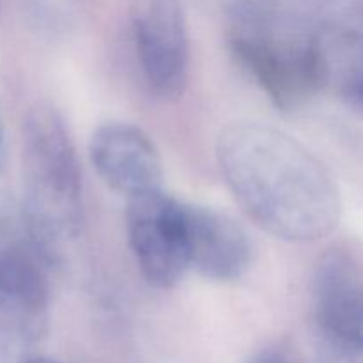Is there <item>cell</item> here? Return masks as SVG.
<instances>
[{
  "label": "cell",
  "mask_w": 363,
  "mask_h": 363,
  "mask_svg": "<svg viewBox=\"0 0 363 363\" xmlns=\"http://www.w3.org/2000/svg\"><path fill=\"white\" fill-rule=\"evenodd\" d=\"M216 163L241 211L272 236L311 243L339 225L342 202L332 172L286 131L229 124L216 140Z\"/></svg>",
  "instance_id": "cell-1"
},
{
  "label": "cell",
  "mask_w": 363,
  "mask_h": 363,
  "mask_svg": "<svg viewBox=\"0 0 363 363\" xmlns=\"http://www.w3.org/2000/svg\"><path fill=\"white\" fill-rule=\"evenodd\" d=\"M23 220L32 245L48 257L82 225V172L62 116L38 105L23 123Z\"/></svg>",
  "instance_id": "cell-2"
},
{
  "label": "cell",
  "mask_w": 363,
  "mask_h": 363,
  "mask_svg": "<svg viewBox=\"0 0 363 363\" xmlns=\"http://www.w3.org/2000/svg\"><path fill=\"white\" fill-rule=\"evenodd\" d=\"M236 62L284 112L303 106L325 89L318 35L296 38L259 14H241L229 34Z\"/></svg>",
  "instance_id": "cell-3"
},
{
  "label": "cell",
  "mask_w": 363,
  "mask_h": 363,
  "mask_svg": "<svg viewBox=\"0 0 363 363\" xmlns=\"http://www.w3.org/2000/svg\"><path fill=\"white\" fill-rule=\"evenodd\" d=\"M312 328L328 363H363V252L335 245L312 282Z\"/></svg>",
  "instance_id": "cell-4"
},
{
  "label": "cell",
  "mask_w": 363,
  "mask_h": 363,
  "mask_svg": "<svg viewBox=\"0 0 363 363\" xmlns=\"http://www.w3.org/2000/svg\"><path fill=\"white\" fill-rule=\"evenodd\" d=\"M126 233L142 277L158 289L181 282L188 264L184 204L163 190L128 199Z\"/></svg>",
  "instance_id": "cell-5"
},
{
  "label": "cell",
  "mask_w": 363,
  "mask_h": 363,
  "mask_svg": "<svg viewBox=\"0 0 363 363\" xmlns=\"http://www.w3.org/2000/svg\"><path fill=\"white\" fill-rule=\"evenodd\" d=\"M133 39L149 91L165 101L181 98L190 73V38L181 0H140Z\"/></svg>",
  "instance_id": "cell-6"
},
{
  "label": "cell",
  "mask_w": 363,
  "mask_h": 363,
  "mask_svg": "<svg viewBox=\"0 0 363 363\" xmlns=\"http://www.w3.org/2000/svg\"><path fill=\"white\" fill-rule=\"evenodd\" d=\"M46 257L34 245L0 252V339L30 346L50 326V284Z\"/></svg>",
  "instance_id": "cell-7"
},
{
  "label": "cell",
  "mask_w": 363,
  "mask_h": 363,
  "mask_svg": "<svg viewBox=\"0 0 363 363\" xmlns=\"http://www.w3.org/2000/svg\"><path fill=\"white\" fill-rule=\"evenodd\" d=\"M89 156L103 183L126 199L162 190V155L155 140L133 124H101L89 142Z\"/></svg>",
  "instance_id": "cell-8"
},
{
  "label": "cell",
  "mask_w": 363,
  "mask_h": 363,
  "mask_svg": "<svg viewBox=\"0 0 363 363\" xmlns=\"http://www.w3.org/2000/svg\"><path fill=\"white\" fill-rule=\"evenodd\" d=\"M188 264L213 282H236L252 264V241L240 222L208 206L184 204Z\"/></svg>",
  "instance_id": "cell-9"
},
{
  "label": "cell",
  "mask_w": 363,
  "mask_h": 363,
  "mask_svg": "<svg viewBox=\"0 0 363 363\" xmlns=\"http://www.w3.org/2000/svg\"><path fill=\"white\" fill-rule=\"evenodd\" d=\"M325 87L363 110V16L350 25L319 32Z\"/></svg>",
  "instance_id": "cell-10"
},
{
  "label": "cell",
  "mask_w": 363,
  "mask_h": 363,
  "mask_svg": "<svg viewBox=\"0 0 363 363\" xmlns=\"http://www.w3.org/2000/svg\"><path fill=\"white\" fill-rule=\"evenodd\" d=\"M248 363H298L293 358V354L287 353L286 350L280 347H266V350L259 351L254 358Z\"/></svg>",
  "instance_id": "cell-11"
},
{
  "label": "cell",
  "mask_w": 363,
  "mask_h": 363,
  "mask_svg": "<svg viewBox=\"0 0 363 363\" xmlns=\"http://www.w3.org/2000/svg\"><path fill=\"white\" fill-rule=\"evenodd\" d=\"M21 363H59V362L52 360V358H46V357H32V358H28V360H25Z\"/></svg>",
  "instance_id": "cell-12"
},
{
  "label": "cell",
  "mask_w": 363,
  "mask_h": 363,
  "mask_svg": "<svg viewBox=\"0 0 363 363\" xmlns=\"http://www.w3.org/2000/svg\"><path fill=\"white\" fill-rule=\"evenodd\" d=\"M2 155H4V123H2V117H0V162H2Z\"/></svg>",
  "instance_id": "cell-13"
}]
</instances>
